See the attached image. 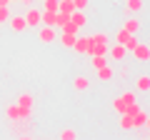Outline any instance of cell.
<instances>
[{"mask_svg":"<svg viewBox=\"0 0 150 140\" xmlns=\"http://www.w3.org/2000/svg\"><path fill=\"white\" fill-rule=\"evenodd\" d=\"M8 23H10V28L15 33H23L28 28V23H25V18H23V15H10V20H8Z\"/></svg>","mask_w":150,"mask_h":140,"instance_id":"cell-5","label":"cell"},{"mask_svg":"<svg viewBox=\"0 0 150 140\" xmlns=\"http://www.w3.org/2000/svg\"><path fill=\"white\" fill-rule=\"evenodd\" d=\"M0 5H10V0H0Z\"/></svg>","mask_w":150,"mask_h":140,"instance_id":"cell-30","label":"cell"},{"mask_svg":"<svg viewBox=\"0 0 150 140\" xmlns=\"http://www.w3.org/2000/svg\"><path fill=\"white\" fill-rule=\"evenodd\" d=\"M78 138V133H75L73 128H68V130H63V133H60V140H75Z\"/></svg>","mask_w":150,"mask_h":140,"instance_id":"cell-25","label":"cell"},{"mask_svg":"<svg viewBox=\"0 0 150 140\" xmlns=\"http://www.w3.org/2000/svg\"><path fill=\"white\" fill-rule=\"evenodd\" d=\"M90 40H93V43H108V45H110V38H108L105 33H95V35H90Z\"/></svg>","mask_w":150,"mask_h":140,"instance_id":"cell-24","label":"cell"},{"mask_svg":"<svg viewBox=\"0 0 150 140\" xmlns=\"http://www.w3.org/2000/svg\"><path fill=\"white\" fill-rule=\"evenodd\" d=\"M98 78H100L103 83H108V80L115 78V70H112L110 65H103V68H98Z\"/></svg>","mask_w":150,"mask_h":140,"instance_id":"cell-7","label":"cell"},{"mask_svg":"<svg viewBox=\"0 0 150 140\" xmlns=\"http://www.w3.org/2000/svg\"><path fill=\"white\" fill-rule=\"evenodd\" d=\"M145 118H148V115H145L143 110H138V113L133 115V128H145Z\"/></svg>","mask_w":150,"mask_h":140,"instance_id":"cell-14","label":"cell"},{"mask_svg":"<svg viewBox=\"0 0 150 140\" xmlns=\"http://www.w3.org/2000/svg\"><path fill=\"white\" fill-rule=\"evenodd\" d=\"M120 130H133V118L125 115V113H123V118H120Z\"/></svg>","mask_w":150,"mask_h":140,"instance_id":"cell-19","label":"cell"},{"mask_svg":"<svg viewBox=\"0 0 150 140\" xmlns=\"http://www.w3.org/2000/svg\"><path fill=\"white\" fill-rule=\"evenodd\" d=\"M18 105H23V108H33V95H30V93H23V95L18 98Z\"/></svg>","mask_w":150,"mask_h":140,"instance_id":"cell-17","label":"cell"},{"mask_svg":"<svg viewBox=\"0 0 150 140\" xmlns=\"http://www.w3.org/2000/svg\"><path fill=\"white\" fill-rule=\"evenodd\" d=\"M40 15H43V13L38 10V8L30 5V8H28V13H25L23 18H25V23H28L30 28H38V25H40Z\"/></svg>","mask_w":150,"mask_h":140,"instance_id":"cell-4","label":"cell"},{"mask_svg":"<svg viewBox=\"0 0 150 140\" xmlns=\"http://www.w3.org/2000/svg\"><path fill=\"white\" fill-rule=\"evenodd\" d=\"M10 20V10H8V5H0V23H8Z\"/></svg>","mask_w":150,"mask_h":140,"instance_id":"cell-26","label":"cell"},{"mask_svg":"<svg viewBox=\"0 0 150 140\" xmlns=\"http://www.w3.org/2000/svg\"><path fill=\"white\" fill-rule=\"evenodd\" d=\"M103 65H108V58L105 55H93V68H103Z\"/></svg>","mask_w":150,"mask_h":140,"instance_id":"cell-21","label":"cell"},{"mask_svg":"<svg viewBox=\"0 0 150 140\" xmlns=\"http://www.w3.org/2000/svg\"><path fill=\"white\" fill-rule=\"evenodd\" d=\"M38 38H40V43H45V45H50L53 40H58V30H55V25H45V28H40Z\"/></svg>","mask_w":150,"mask_h":140,"instance_id":"cell-2","label":"cell"},{"mask_svg":"<svg viewBox=\"0 0 150 140\" xmlns=\"http://www.w3.org/2000/svg\"><path fill=\"white\" fill-rule=\"evenodd\" d=\"M55 15H58L55 10H43V15H40V23H43V25H55Z\"/></svg>","mask_w":150,"mask_h":140,"instance_id":"cell-10","label":"cell"},{"mask_svg":"<svg viewBox=\"0 0 150 140\" xmlns=\"http://www.w3.org/2000/svg\"><path fill=\"white\" fill-rule=\"evenodd\" d=\"M130 53H133V58L138 60V63H148V60H150V45H143V43H138L133 50H130Z\"/></svg>","mask_w":150,"mask_h":140,"instance_id":"cell-3","label":"cell"},{"mask_svg":"<svg viewBox=\"0 0 150 140\" xmlns=\"http://www.w3.org/2000/svg\"><path fill=\"white\" fill-rule=\"evenodd\" d=\"M88 3H90V0H73L75 10H85V8H88Z\"/></svg>","mask_w":150,"mask_h":140,"instance_id":"cell-28","label":"cell"},{"mask_svg":"<svg viewBox=\"0 0 150 140\" xmlns=\"http://www.w3.org/2000/svg\"><path fill=\"white\" fill-rule=\"evenodd\" d=\"M60 38V43L65 45V48H73V43H75V38H78V35H70V33H63V35H58Z\"/></svg>","mask_w":150,"mask_h":140,"instance_id":"cell-16","label":"cell"},{"mask_svg":"<svg viewBox=\"0 0 150 140\" xmlns=\"http://www.w3.org/2000/svg\"><path fill=\"white\" fill-rule=\"evenodd\" d=\"M125 108H128V105H125V103L120 100V98H115V100H112V110H115V113H120V115H123V113H125Z\"/></svg>","mask_w":150,"mask_h":140,"instance_id":"cell-22","label":"cell"},{"mask_svg":"<svg viewBox=\"0 0 150 140\" xmlns=\"http://www.w3.org/2000/svg\"><path fill=\"white\" fill-rule=\"evenodd\" d=\"M145 128L150 130V115H148V118H145Z\"/></svg>","mask_w":150,"mask_h":140,"instance_id":"cell-29","label":"cell"},{"mask_svg":"<svg viewBox=\"0 0 150 140\" xmlns=\"http://www.w3.org/2000/svg\"><path fill=\"white\" fill-rule=\"evenodd\" d=\"M5 115H8L10 120H20V105H8Z\"/></svg>","mask_w":150,"mask_h":140,"instance_id":"cell-15","label":"cell"},{"mask_svg":"<svg viewBox=\"0 0 150 140\" xmlns=\"http://www.w3.org/2000/svg\"><path fill=\"white\" fill-rule=\"evenodd\" d=\"M73 48H75V53H80V55H85V48H88V38H75Z\"/></svg>","mask_w":150,"mask_h":140,"instance_id":"cell-13","label":"cell"},{"mask_svg":"<svg viewBox=\"0 0 150 140\" xmlns=\"http://www.w3.org/2000/svg\"><path fill=\"white\" fill-rule=\"evenodd\" d=\"M108 53H110V58L112 60H118V63H120V60H125V55H128V50H125L123 48V45H112V48H108Z\"/></svg>","mask_w":150,"mask_h":140,"instance_id":"cell-6","label":"cell"},{"mask_svg":"<svg viewBox=\"0 0 150 140\" xmlns=\"http://www.w3.org/2000/svg\"><path fill=\"white\" fill-rule=\"evenodd\" d=\"M138 90H150V75H140L138 78Z\"/></svg>","mask_w":150,"mask_h":140,"instance_id":"cell-20","label":"cell"},{"mask_svg":"<svg viewBox=\"0 0 150 140\" xmlns=\"http://www.w3.org/2000/svg\"><path fill=\"white\" fill-rule=\"evenodd\" d=\"M123 28H125L128 33H138V30H140V20H138V18H128Z\"/></svg>","mask_w":150,"mask_h":140,"instance_id":"cell-11","label":"cell"},{"mask_svg":"<svg viewBox=\"0 0 150 140\" xmlns=\"http://www.w3.org/2000/svg\"><path fill=\"white\" fill-rule=\"evenodd\" d=\"M120 100H123L125 105H130V103H135V93H123V95H120Z\"/></svg>","mask_w":150,"mask_h":140,"instance_id":"cell-27","label":"cell"},{"mask_svg":"<svg viewBox=\"0 0 150 140\" xmlns=\"http://www.w3.org/2000/svg\"><path fill=\"white\" fill-rule=\"evenodd\" d=\"M125 8H128V13H140L143 10V0H125Z\"/></svg>","mask_w":150,"mask_h":140,"instance_id":"cell-12","label":"cell"},{"mask_svg":"<svg viewBox=\"0 0 150 140\" xmlns=\"http://www.w3.org/2000/svg\"><path fill=\"white\" fill-rule=\"evenodd\" d=\"M40 3H43V8H45V10H55V13H58L60 0H40Z\"/></svg>","mask_w":150,"mask_h":140,"instance_id":"cell-23","label":"cell"},{"mask_svg":"<svg viewBox=\"0 0 150 140\" xmlns=\"http://www.w3.org/2000/svg\"><path fill=\"white\" fill-rule=\"evenodd\" d=\"M88 85H90V80H88V78H83V75H78V78H75V80H73V88H75V90H78V93L88 90Z\"/></svg>","mask_w":150,"mask_h":140,"instance_id":"cell-9","label":"cell"},{"mask_svg":"<svg viewBox=\"0 0 150 140\" xmlns=\"http://www.w3.org/2000/svg\"><path fill=\"white\" fill-rule=\"evenodd\" d=\"M70 20H73L78 28H83L88 23V15H85V10H73V13H70Z\"/></svg>","mask_w":150,"mask_h":140,"instance_id":"cell-8","label":"cell"},{"mask_svg":"<svg viewBox=\"0 0 150 140\" xmlns=\"http://www.w3.org/2000/svg\"><path fill=\"white\" fill-rule=\"evenodd\" d=\"M60 30H63V33H70V35H78V30H80V28L75 25L73 20H68V23H65L63 28H60Z\"/></svg>","mask_w":150,"mask_h":140,"instance_id":"cell-18","label":"cell"},{"mask_svg":"<svg viewBox=\"0 0 150 140\" xmlns=\"http://www.w3.org/2000/svg\"><path fill=\"white\" fill-rule=\"evenodd\" d=\"M115 40H118V43L123 45V48L128 50V53H130V50L135 48V45H138V38H135V33H128L125 28H123V30H118V33H115Z\"/></svg>","mask_w":150,"mask_h":140,"instance_id":"cell-1","label":"cell"}]
</instances>
